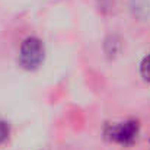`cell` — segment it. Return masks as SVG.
I'll return each instance as SVG.
<instances>
[{
    "mask_svg": "<svg viewBox=\"0 0 150 150\" xmlns=\"http://www.w3.org/2000/svg\"><path fill=\"white\" fill-rule=\"evenodd\" d=\"M45 55V48L38 37H28L22 41L19 48V64L25 70H37Z\"/></svg>",
    "mask_w": 150,
    "mask_h": 150,
    "instance_id": "6da1fadb",
    "label": "cell"
},
{
    "mask_svg": "<svg viewBox=\"0 0 150 150\" xmlns=\"http://www.w3.org/2000/svg\"><path fill=\"white\" fill-rule=\"evenodd\" d=\"M139 130H140L139 122L134 120H128L124 122L109 125L105 131V136L114 143L122 146H131L139 136Z\"/></svg>",
    "mask_w": 150,
    "mask_h": 150,
    "instance_id": "7a4b0ae2",
    "label": "cell"
},
{
    "mask_svg": "<svg viewBox=\"0 0 150 150\" xmlns=\"http://www.w3.org/2000/svg\"><path fill=\"white\" fill-rule=\"evenodd\" d=\"M140 74L146 82L150 83V54L143 58V61L140 64Z\"/></svg>",
    "mask_w": 150,
    "mask_h": 150,
    "instance_id": "3957f363",
    "label": "cell"
},
{
    "mask_svg": "<svg viewBox=\"0 0 150 150\" xmlns=\"http://www.w3.org/2000/svg\"><path fill=\"white\" fill-rule=\"evenodd\" d=\"M10 134V127L6 121H0V143H4L9 139Z\"/></svg>",
    "mask_w": 150,
    "mask_h": 150,
    "instance_id": "277c9868",
    "label": "cell"
}]
</instances>
